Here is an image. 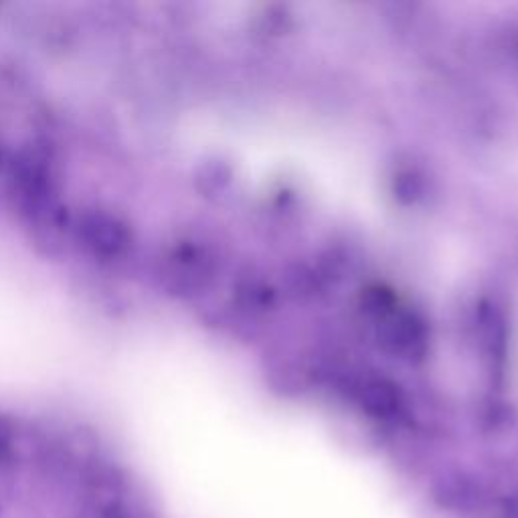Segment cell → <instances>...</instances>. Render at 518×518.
<instances>
[{
    "label": "cell",
    "instance_id": "obj_8",
    "mask_svg": "<svg viewBox=\"0 0 518 518\" xmlns=\"http://www.w3.org/2000/svg\"><path fill=\"white\" fill-rule=\"evenodd\" d=\"M9 450V431L0 425V458H3Z\"/></svg>",
    "mask_w": 518,
    "mask_h": 518
},
{
    "label": "cell",
    "instance_id": "obj_1",
    "mask_svg": "<svg viewBox=\"0 0 518 518\" xmlns=\"http://www.w3.org/2000/svg\"><path fill=\"white\" fill-rule=\"evenodd\" d=\"M77 235L85 247L104 259H116L132 245L128 225L106 211L83 213L77 223Z\"/></svg>",
    "mask_w": 518,
    "mask_h": 518
},
{
    "label": "cell",
    "instance_id": "obj_2",
    "mask_svg": "<svg viewBox=\"0 0 518 518\" xmlns=\"http://www.w3.org/2000/svg\"><path fill=\"white\" fill-rule=\"evenodd\" d=\"M381 342L391 353L419 361L427 353V328L423 320L411 312H391L383 318Z\"/></svg>",
    "mask_w": 518,
    "mask_h": 518
},
{
    "label": "cell",
    "instance_id": "obj_6",
    "mask_svg": "<svg viewBox=\"0 0 518 518\" xmlns=\"http://www.w3.org/2000/svg\"><path fill=\"white\" fill-rule=\"evenodd\" d=\"M363 308L379 318L389 316L391 312H395V298L391 292L383 290V288H371L367 290V294L363 296Z\"/></svg>",
    "mask_w": 518,
    "mask_h": 518
},
{
    "label": "cell",
    "instance_id": "obj_3",
    "mask_svg": "<svg viewBox=\"0 0 518 518\" xmlns=\"http://www.w3.org/2000/svg\"><path fill=\"white\" fill-rule=\"evenodd\" d=\"M399 403H401V397L397 387L385 379H373L365 383V387L361 389V405L373 417L385 419L395 415L399 409Z\"/></svg>",
    "mask_w": 518,
    "mask_h": 518
},
{
    "label": "cell",
    "instance_id": "obj_7",
    "mask_svg": "<svg viewBox=\"0 0 518 518\" xmlns=\"http://www.w3.org/2000/svg\"><path fill=\"white\" fill-rule=\"evenodd\" d=\"M102 518H128V514H126V510H124L122 506L112 504V506H108V508L104 510Z\"/></svg>",
    "mask_w": 518,
    "mask_h": 518
},
{
    "label": "cell",
    "instance_id": "obj_5",
    "mask_svg": "<svg viewBox=\"0 0 518 518\" xmlns=\"http://www.w3.org/2000/svg\"><path fill=\"white\" fill-rule=\"evenodd\" d=\"M393 191L401 203H415L423 197V177L415 170H405L395 177Z\"/></svg>",
    "mask_w": 518,
    "mask_h": 518
},
{
    "label": "cell",
    "instance_id": "obj_4",
    "mask_svg": "<svg viewBox=\"0 0 518 518\" xmlns=\"http://www.w3.org/2000/svg\"><path fill=\"white\" fill-rule=\"evenodd\" d=\"M229 177H231L229 168L223 162H209V164L201 166L197 185H199L201 193L215 195V193L223 191V187L229 183Z\"/></svg>",
    "mask_w": 518,
    "mask_h": 518
}]
</instances>
